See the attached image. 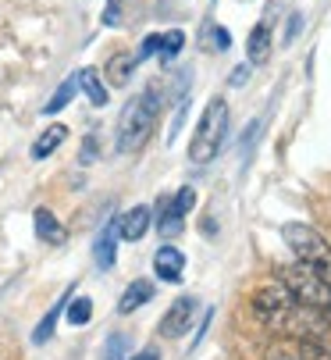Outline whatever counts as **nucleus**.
Returning <instances> with one entry per match:
<instances>
[{
    "label": "nucleus",
    "instance_id": "1",
    "mask_svg": "<svg viewBox=\"0 0 331 360\" xmlns=\"http://www.w3.org/2000/svg\"><path fill=\"white\" fill-rule=\"evenodd\" d=\"M249 307H253L257 321H260L264 328H271V332H278V335L299 332V321H303V314H306L303 307L292 300V292H289L285 285H274V282L253 289Z\"/></svg>",
    "mask_w": 331,
    "mask_h": 360
},
{
    "label": "nucleus",
    "instance_id": "2",
    "mask_svg": "<svg viewBox=\"0 0 331 360\" xmlns=\"http://www.w3.org/2000/svg\"><path fill=\"white\" fill-rule=\"evenodd\" d=\"M157 115H160V89L157 86H146L143 93H136L129 100L122 118H118V153L139 150L150 139Z\"/></svg>",
    "mask_w": 331,
    "mask_h": 360
},
{
    "label": "nucleus",
    "instance_id": "3",
    "mask_svg": "<svg viewBox=\"0 0 331 360\" xmlns=\"http://www.w3.org/2000/svg\"><path fill=\"white\" fill-rule=\"evenodd\" d=\"M292 300L303 307L306 314L320 318L327 328H331V282H324L313 268H306L303 261H296L292 268H285V282H282Z\"/></svg>",
    "mask_w": 331,
    "mask_h": 360
},
{
    "label": "nucleus",
    "instance_id": "4",
    "mask_svg": "<svg viewBox=\"0 0 331 360\" xmlns=\"http://www.w3.org/2000/svg\"><path fill=\"white\" fill-rule=\"evenodd\" d=\"M225 136H228V104L221 96H210L203 115H200V125L189 139V161L193 165H210L217 158L221 143H225Z\"/></svg>",
    "mask_w": 331,
    "mask_h": 360
},
{
    "label": "nucleus",
    "instance_id": "5",
    "mask_svg": "<svg viewBox=\"0 0 331 360\" xmlns=\"http://www.w3.org/2000/svg\"><path fill=\"white\" fill-rule=\"evenodd\" d=\"M282 239H285V246L296 253V261H303V264L313 268L324 282H331V246H327V239H324L320 232H313V229L303 225V221H289V225L282 229Z\"/></svg>",
    "mask_w": 331,
    "mask_h": 360
},
{
    "label": "nucleus",
    "instance_id": "6",
    "mask_svg": "<svg viewBox=\"0 0 331 360\" xmlns=\"http://www.w3.org/2000/svg\"><path fill=\"white\" fill-rule=\"evenodd\" d=\"M193 318H196V300H193V296H179V300L168 307V314L160 318V335H164V339L186 335L189 325H193Z\"/></svg>",
    "mask_w": 331,
    "mask_h": 360
},
{
    "label": "nucleus",
    "instance_id": "7",
    "mask_svg": "<svg viewBox=\"0 0 331 360\" xmlns=\"http://www.w3.org/2000/svg\"><path fill=\"white\" fill-rule=\"evenodd\" d=\"M153 271L160 282H182V271H186V253L175 250V246H160L153 253Z\"/></svg>",
    "mask_w": 331,
    "mask_h": 360
},
{
    "label": "nucleus",
    "instance_id": "8",
    "mask_svg": "<svg viewBox=\"0 0 331 360\" xmlns=\"http://www.w3.org/2000/svg\"><path fill=\"white\" fill-rule=\"evenodd\" d=\"M150 207L146 203H136L132 211H125L122 218H118V236L122 239H129V243H139L143 236H146V229H150Z\"/></svg>",
    "mask_w": 331,
    "mask_h": 360
},
{
    "label": "nucleus",
    "instance_id": "9",
    "mask_svg": "<svg viewBox=\"0 0 331 360\" xmlns=\"http://www.w3.org/2000/svg\"><path fill=\"white\" fill-rule=\"evenodd\" d=\"M271 50H274V39H271V25L267 22H257L249 39H246V58L249 65H264L271 58Z\"/></svg>",
    "mask_w": 331,
    "mask_h": 360
},
{
    "label": "nucleus",
    "instance_id": "10",
    "mask_svg": "<svg viewBox=\"0 0 331 360\" xmlns=\"http://www.w3.org/2000/svg\"><path fill=\"white\" fill-rule=\"evenodd\" d=\"M153 300V282H146V278H132V285L122 292V300H118V314H132V311H139L143 303H150Z\"/></svg>",
    "mask_w": 331,
    "mask_h": 360
},
{
    "label": "nucleus",
    "instance_id": "11",
    "mask_svg": "<svg viewBox=\"0 0 331 360\" xmlns=\"http://www.w3.org/2000/svg\"><path fill=\"white\" fill-rule=\"evenodd\" d=\"M32 225H36V236H39L43 243H50V246H61V243H65V229H61V221L53 218L46 207H39V211L32 214Z\"/></svg>",
    "mask_w": 331,
    "mask_h": 360
},
{
    "label": "nucleus",
    "instance_id": "12",
    "mask_svg": "<svg viewBox=\"0 0 331 360\" xmlns=\"http://www.w3.org/2000/svg\"><path fill=\"white\" fill-rule=\"evenodd\" d=\"M115 246H118V218L107 221V229H103L100 239H96V264H100L103 271L115 268Z\"/></svg>",
    "mask_w": 331,
    "mask_h": 360
},
{
    "label": "nucleus",
    "instance_id": "13",
    "mask_svg": "<svg viewBox=\"0 0 331 360\" xmlns=\"http://www.w3.org/2000/svg\"><path fill=\"white\" fill-rule=\"evenodd\" d=\"M65 136H68V129H65V125H50V129H46V132H43V136L32 143V161H46L50 153L65 143Z\"/></svg>",
    "mask_w": 331,
    "mask_h": 360
},
{
    "label": "nucleus",
    "instance_id": "14",
    "mask_svg": "<svg viewBox=\"0 0 331 360\" xmlns=\"http://www.w3.org/2000/svg\"><path fill=\"white\" fill-rule=\"evenodd\" d=\"M79 89H86V96H89L93 108H107V89H103L96 68H82V72H79Z\"/></svg>",
    "mask_w": 331,
    "mask_h": 360
},
{
    "label": "nucleus",
    "instance_id": "15",
    "mask_svg": "<svg viewBox=\"0 0 331 360\" xmlns=\"http://www.w3.org/2000/svg\"><path fill=\"white\" fill-rule=\"evenodd\" d=\"M136 65L139 61L132 54H115V58L107 61V79L115 82V86H129V79L136 75Z\"/></svg>",
    "mask_w": 331,
    "mask_h": 360
},
{
    "label": "nucleus",
    "instance_id": "16",
    "mask_svg": "<svg viewBox=\"0 0 331 360\" xmlns=\"http://www.w3.org/2000/svg\"><path fill=\"white\" fill-rule=\"evenodd\" d=\"M75 93H79V72H75V75H68V79L58 86V93H53V96L46 100V108H43V111H46V115L65 111V108L72 104V96H75Z\"/></svg>",
    "mask_w": 331,
    "mask_h": 360
},
{
    "label": "nucleus",
    "instance_id": "17",
    "mask_svg": "<svg viewBox=\"0 0 331 360\" xmlns=\"http://www.w3.org/2000/svg\"><path fill=\"white\" fill-rule=\"evenodd\" d=\"M65 307H68V296H61L58 303L50 307V314H46V318L36 325V332H32V342H36V346H43V342L53 335V325H58V318H61V311H65Z\"/></svg>",
    "mask_w": 331,
    "mask_h": 360
},
{
    "label": "nucleus",
    "instance_id": "18",
    "mask_svg": "<svg viewBox=\"0 0 331 360\" xmlns=\"http://www.w3.org/2000/svg\"><path fill=\"white\" fill-rule=\"evenodd\" d=\"M203 46L207 50H214V54H221V50H228L232 46V36H228V29H221V25H203Z\"/></svg>",
    "mask_w": 331,
    "mask_h": 360
},
{
    "label": "nucleus",
    "instance_id": "19",
    "mask_svg": "<svg viewBox=\"0 0 331 360\" xmlns=\"http://www.w3.org/2000/svg\"><path fill=\"white\" fill-rule=\"evenodd\" d=\"M182 46H186V32H179V29L164 32V36H160V58H164V61H175V58L182 54Z\"/></svg>",
    "mask_w": 331,
    "mask_h": 360
},
{
    "label": "nucleus",
    "instance_id": "20",
    "mask_svg": "<svg viewBox=\"0 0 331 360\" xmlns=\"http://www.w3.org/2000/svg\"><path fill=\"white\" fill-rule=\"evenodd\" d=\"M168 203H171V211H175V214H182V218H186V214L196 207V189H193V186H182Z\"/></svg>",
    "mask_w": 331,
    "mask_h": 360
},
{
    "label": "nucleus",
    "instance_id": "21",
    "mask_svg": "<svg viewBox=\"0 0 331 360\" xmlns=\"http://www.w3.org/2000/svg\"><path fill=\"white\" fill-rule=\"evenodd\" d=\"M89 318H93V303L86 296H79L75 303H68V321L72 325H86Z\"/></svg>",
    "mask_w": 331,
    "mask_h": 360
},
{
    "label": "nucleus",
    "instance_id": "22",
    "mask_svg": "<svg viewBox=\"0 0 331 360\" xmlns=\"http://www.w3.org/2000/svg\"><path fill=\"white\" fill-rule=\"evenodd\" d=\"M125 349H129V339H125V335H110L103 360H125Z\"/></svg>",
    "mask_w": 331,
    "mask_h": 360
},
{
    "label": "nucleus",
    "instance_id": "23",
    "mask_svg": "<svg viewBox=\"0 0 331 360\" xmlns=\"http://www.w3.org/2000/svg\"><path fill=\"white\" fill-rule=\"evenodd\" d=\"M118 18H122V0H107V8H103V25L115 29V25H122Z\"/></svg>",
    "mask_w": 331,
    "mask_h": 360
},
{
    "label": "nucleus",
    "instance_id": "24",
    "mask_svg": "<svg viewBox=\"0 0 331 360\" xmlns=\"http://www.w3.org/2000/svg\"><path fill=\"white\" fill-rule=\"evenodd\" d=\"M303 360H331V353L320 346V342H303V353H299Z\"/></svg>",
    "mask_w": 331,
    "mask_h": 360
},
{
    "label": "nucleus",
    "instance_id": "25",
    "mask_svg": "<svg viewBox=\"0 0 331 360\" xmlns=\"http://www.w3.org/2000/svg\"><path fill=\"white\" fill-rule=\"evenodd\" d=\"M160 50V36H146L143 39V46H139V54H136V61H143V58H153Z\"/></svg>",
    "mask_w": 331,
    "mask_h": 360
},
{
    "label": "nucleus",
    "instance_id": "26",
    "mask_svg": "<svg viewBox=\"0 0 331 360\" xmlns=\"http://www.w3.org/2000/svg\"><path fill=\"white\" fill-rule=\"evenodd\" d=\"M93 158H96V136L89 132L86 143H82V158H79V161H82V165H93Z\"/></svg>",
    "mask_w": 331,
    "mask_h": 360
},
{
    "label": "nucleus",
    "instance_id": "27",
    "mask_svg": "<svg viewBox=\"0 0 331 360\" xmlns=\"http://www.w3.org/2000/svg\"><path fill=\"white\" fill-rule=\"evenodd\" d=\"M267 360H303V356H296V353H289L282 346H274V349H267Z\"/></svg>",
    "mask_w": 331,
    "mask_h": 360
},
{
    "label": "nucleus",
    "instance_id": "28",
    "mask_svg": "<svg viewBox=\"0 0 331 360\" xmlns=\"http://www.w3.org/2000/svg\"><path fill=\"white\" fill-rule=\"evenodd\" d=\"M246 79H249V65H239V68L232 72V86H242Z\"/></svg>",
    "mask_w": 331,
    "mask_h": 360
},
{
    "label": "nucleus",
    "instance_id": "29",
    "mask_svg": "<svg viewBox=\"0 0 331 360\" xmlns=\"http://www.w3.org/2000/svg\"><path fill=\"white\" fill-rule=\"evenodd\" d=\"M125 360H160V349H153V346H150V349H139L136 356H125Z\"/></svg>",
    "mask_w": 331,
    "mask_h": 360
}]
</instances>
